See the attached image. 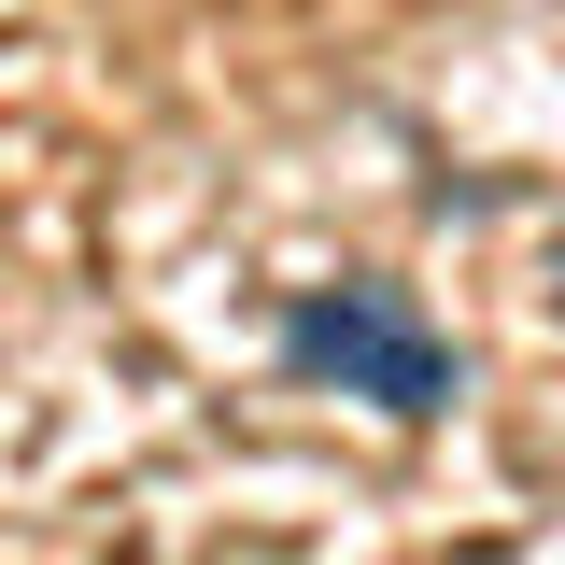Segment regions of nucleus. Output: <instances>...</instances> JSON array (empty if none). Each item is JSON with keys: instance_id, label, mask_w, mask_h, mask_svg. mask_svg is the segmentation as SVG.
<instances>
[{"instance_id": "1", "label": "nucleus", "mask_w": 565, "mask_h": 565, "mask_svg": "<svg viewBox=\"0 0 565 565\" xmlns=\"http://www.w3.org/2000/svg\"><path fill=\"white\" fill-rule=\"evenodd\" d=\"M282 367H297V382L367 396L382 424H438L452 396H467V367H452V340L424 326V297H411V282H382V269L311 282V297L282 311Z\"/></svg>"}, {"instance_id": "2", "label": "nucleus", "mask_w": 565, "mask_h": 565, "mask_svg": "<svg viewBox=\"0 0 565 565\" xmlns=\"http://www.w3.org/2000/svg\"><path fill=\"white\" fill-rule=\"evenodd\" d=\"M552 297H565V255H552Z\"/></svg>"}]
</instances>
